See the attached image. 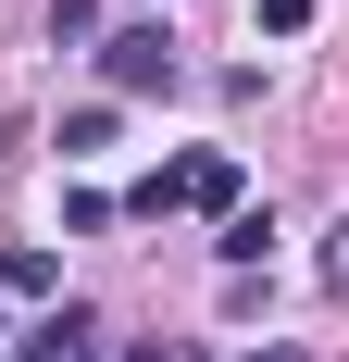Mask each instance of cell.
Here are the masks:
<instances>
[{"mask_svg": "<svg viewBox=\"0 0 349 362\" xmlns=\"http://www.w3.org/2000/svg\"><path fill=\"white\" fill-rule=\"evenodd\" d=\"M249 362H300V350H249Z\"/></svg>", "mask_w": 349, "mask_h": 362, "instance_id": "52a82bcc", "label": "cell"}, {"mask_svg": "<svg viewBox=\"0 0 349 362\" xmlns=\"http://www.w3.org/2000/svg\"><path fill=\"white\" fill-rule=\"evenodd\" d=\"M88 350H100V313H88V300H50L25 325V350H0V362H88Z\"/></svg>", "mask_w": 349, "mask_h": 362, "instance_id": "7a4b0ae2", "label": "cell"}, {"mask_svg": "<svg viewBox=\"0 0 349 362\" xmlns=\"http://www.w3.org/2000/svg\"><path fill=\"white\" fill-rule=\"evenodd\" d=\"M125 362H174V350H125Z\"/></svg>", "mask_w": 349, "mask_h": 362, "instance_id": "ba28073f", "label": "cell"}, {"mask_svg": "<svg viewBox=\"0 0 349 362\" xmlns=\"http://www.w3.org/2000/svg\"><path fill=\"white\" fill-rule=\"evenodd\" d=\"M312 25V0H262V37H300Z\"/></svg>", "mask_w": 349, "mask_h": 362, "instance_id": "5b68a950", "label": "cell"}, {"mask_svg": "<svg viewBox=\"0 0 349 362\" xmlns=\"http://www.w3.org/2000/svg\"><path fill=\"white\" fill-rule=\"evenodd\" d=\"M324 288H349V213L324 225Z\"/></svg>", "mask_w": 349, "mask_h": 362, "instance_id": "8992f818", "label": "cell"}, {"mask_svg": "<svg viewBox=\"0 0 349 362\" xmlns=\"http://www.w3.org/2000/svg\"><path fill=\"white\" fill-rule=\"evenodd\" d=\"M249 175H237V150H187L174 163V213H237Z\"/></svg>", "mask_w": 349, "mask_h": 362, "instance_id": "3957f363", "label": "cell"}, {"mask_svg": "<svg viewBox=\"0 0 349 362\" xmlns=\"http://www.w3.org/2000/svg\"><path fill=\"white\" fill-rule=\"evenodd\" d=\"M100 75L125 88V100H150V88H174L187 63H174V37H162V25H112V37H100Z\"/></svg>", "mask_w": 349, "mask_h": 362, "instance_id": "6da1fadb", "label": "cell"}, {"mask_svg": "<svg viewBox=\"0 0 349 362\" xmlns=\"http://www.w3.org/2000/svg\"><path fill=\"white\" fill-rule=\"evenodd\" d=\"M212 250H225V275H262V250H275V213H225V238H212Z\"/></svg>", "mask_w": 349, "mask_h": 362, "instance_id": "277c9868", "label": "cell"}]
</instances>
